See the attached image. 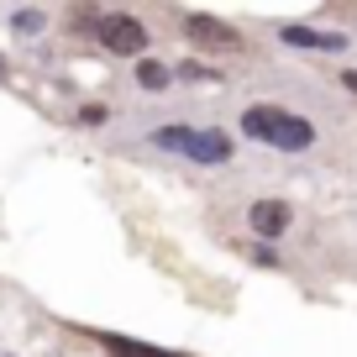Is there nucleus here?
<instances>
[{
  "label": "nucleus",
  "mask_w": 357,
  "mask_h": 357,
  "mask_svg": "<svg viewBox=\"0 0 357 357\" xmlns=\"http://www.w3.org/2000/svg\"><path fill=\"white\" fill-rule=\"evenodd\" d=\"M184 32H190V43L211 47V53H231V47H242V32H236V26L215 22V16H205V11H190V16H184Z\"/></svg>",
  "instance_id": "nucleus-4"
},
{
  "label": "nucleus",
  "mask_w": 357,
  "mask_h": 357,
  "mask_svg": "<svg viewBox=\"0 0 357 357\" xmlns=\"http://www.w3.org/2000/svg\"><path fill=\"white\" fill-rule=\"evenodd\" d=\"M74 121L95 132V126H105V121H111V111H105V105H79V111H74Z\"/></svg>",
  "instance_id": "nucleus-10"
},
{
  "label": "nucleus",
  "mask_w": 357,
  "mask_h": 357,
  "mask_svg": "<svg viewBox=\"0 0 357 357\" xmlns=\"http://www.w3.org/2000/svg\"><path fill=\"white\" fill-rule=\"evenodd\" d=\"M153 147L178 153L184 163H200V168L231 163V137L215 132V126H158V132H153Z\"/></svg>",
  "instance_id": "nucleus-2"
},
{
  "label": "nucleus",
  "mask_w": 357,
  "mask_h": 357,
  "mask_svg": "<svg viewBox=\"0 0 357 357\" xmlns=\"http://www.w3.org/2000/svg\"><path fill=\"white\" fill-rule=\"evenodd\" d=\"M11 26H16V32H43V11H11Z\"/></svg>",
  "instance_id": "nucleus-11"
},
{
  "label": "nucleus",
  "mask_w": 357,
  "mask_h": 357,
  "mask_svg": "<svg viewBox=\"0 0 357 357\" xmlns=\"http://www.w3.org/2000/svg\"><path fill=\"white\" fill-rule=\"evenodd\" d=\"M95 342L105 347L111 357H184V352H168V347H147V342H132V336H116V331H89Z\"/></svg>",
  "instance_id": "nucleus-7"
},
{
  "label": "nucleus",
  "mask_w": 357,
  "mask_h": 357,
  "mask_svg": "<svg viewBox=\"0 0 357 357\" xmlns=\"http://www.w3.org/2000/svg\"><path fill=\"white\" fill-rule=\"evenodd\" d=\"M279 43H284V47H305V53H347V43H352V37L321 32V26H279Z\"/></svg>",
  "instance_id": "nucleus-6"
},
{
  "label": "nucleus",
  "mask_w": 357,
  "mask_h": 357,
  "mask_svg": "<svg viewBox=\"0 0 357 357\" xmlns=\"http://www.w3.org/2000/svg\"><path fill=\"white\" fill-rule=\"evenodd\" d=\"M242 137L263 147H279V153H310L315 147V121L300 111H284V105H247L242 111Z\"/></svg>",
  "instance_id": "nucleus-1"
},
{
  "label": "nucleus",
  "mask_w": 357,
  "mask_h": 357,
  "mask_svg": "<svg viewBox=\"0 0 357 357\" xmlns=\"http://www.w3.org/2000/svg\"><path fill=\"white\" fill-rule=\"evenodd\" d=\"M294 221V205L289 200H252V211H247V226H252L257 242H273V236H284Z\"/></svg>",
  "instance_id": "nucleus-5"
},
{
  "label": "nucleus",
  "mask_w": 357,
  "mask_h": 357,
  "mask_svg": "<svg viewBox=\"0 0 357 357\" xmlns=\"http://www.w3.org/2000/svg\"><path fill=\"white\" fill-rule=\"evenodd\" d=\"M95 37H100V47L105 53H116V58H147V26L137 22L132 11H100L95 16Z\"/></svg>",
  "instance_id": "nucleus-3"
},
{
  "label": "nucleus",
  "mask_w": 357,
  "mask_h": 357,
  "mask_svg": "<svg viewBox=\"0 0 357 357\" xmlns=\"http://www.w3.org/2000/svg\"><path fill=\"white\" fill-rule=\"evenodd\" d=\"M137 84L142 89H168L174 84V68H168L163 58H137Z\"/></svg>",
  "instance_id": "nucleus-8"
},
{
  "label": "nucleus",
  "mask_w": 357,
  "mask_h": 357,
  "mask_svg": "<svg viewBox=\"0 0 357 357\" xmlns=\"http://www.w3.org/2000/svg\"><path fill=\"white\" fill-rule=\"evenodd\" d=\"M252 257H257V263H263V268H279V252H273V247H268V242H257V247H252Z\"/></svg>",
  "instance_id": "nucleus-12"
},
{
  "label": "nucleus",
  "mask_w": 357,
  "mask_h": 357,
  "mask_svg": "<svg viewBox=\"0 0 357 357\" xmlns=\"http://www.w3.org/2000/svg\"><path fill=\"white\" fill-rule=\"evenodd\" d=\"M342 84H347V89L357 95V68H347V74H342Z\"/></svg>",
  "instance_id": "nucleus-13"
},
{
  "label": "nucleus",
  "mask_w": 357,
  "mask_h": 357,
  "mask_svg": "<svg viewBox=\"0 0 357 357\" xmlns=\"http://www.w3.org/2000/svg\"><path fill=\"white\" fill-rule=\"evenodd\" d=\"M174 74H178V79H190V84H221V74H215L211 63H200V58H190V63H178Z\"/></svg>",
  "instance_id": "nucleus-9"
}]
</instances>
